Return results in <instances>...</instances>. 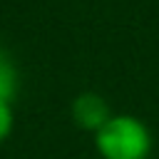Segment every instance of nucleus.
Instances as JSON below:
<instances>
[{"mask_svg": "<svg viewBox=\"0 0 159 159\" xmlns=\"http://www.w3.org/2000/svg\"><path fill=\"white\" fill-rule=\"evenodd\" d=\"M20 87V75L17 67L10 57V52L5 47H0V97L2 99H15Z\"/></svg>", "mask_w": 159, "mask_h": 159, "instance_id": "3", "label": "nucleus"}, {"mask_svg": "<svg viewBox=\"0 0 159 159\" xmlns=\"http://www.w3.org/2000/svg\"><path fill=\"white\" fill-rule=\"evenodd\" d=\"M92 139L102 159H149L154 147L152 129L134 114H112Z\"/></svg>", "mask_w": 159, "mask_h": 159, "instance_id": "1", "label": "nucleus"}, {"mask_svg": "<svg viewBox=\"0 0 159 159\" xmlns=\"http://www.w3.org/2000/svg\"><path fill=\"white\" fill-rule=\"evenodd\" d=\"M12 127H15L12 99H2V97H0V144L12 134Z\"/></svg>", "mask_w": 159, "mask_h": 159, "instance_id": "4", "label": "nucleus"}, {"mask_svg": "<svg viewBox=\"0 0 159 159\" xmlns=\"http://www.w3.org/2000/svg\"><path fill=\"white\" fill-rule=\"evenodd\" d=\"M112 114L114 112H112L109 102L99 92H92V89H84V92L75 94L72 102H70V119H72V124L77 129H82V132H89V134H94Z\"/></svg>", "mask_w": 159, "mask_h": 159, "instance_id": "2", "label": "nucleus"}]
</instances>
